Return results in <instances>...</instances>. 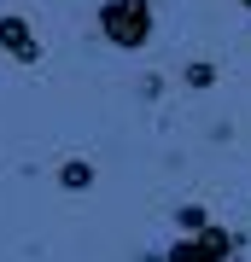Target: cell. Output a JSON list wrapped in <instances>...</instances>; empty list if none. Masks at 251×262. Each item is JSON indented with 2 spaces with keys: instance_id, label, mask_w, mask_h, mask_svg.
I'll list each match as a JSON object with an SVG mask.
<instances>
[{
  "instance_id": "cell-4",
  "label": "cell",
  "mask_w": 251,
  "mask_h": 262,
  "mask_svg": "<svg viewBox=\"0 0 251 262\" xmlns=\"http://www.w3.org/2000/svg\"><path fill=\"white\" fill-rule=\"evenodd\" d=\"M93 181H100V169H93L88 158H65V163H59V187H65V192H88Z\"/></svg>"
},
{
  "instance_id": "cell-2",
  "label": "cell",
  "mask_w": 251,
  "mask_h": 262,
  "mask_svg": "<svg viewBox=\"0 0 251 262\" xmlns=\"http://www.w3.org/2000/svg\"><path fill=\"white\" fill-rule=\"evenodd\" d=\"M234 251H240V233H228V227L210 222L205 233H181L164 262H234Z\"/></svg>"
},
{
  "instance_id": "cell-1",
  "label": "cell",
  "mask_w": 251,
  "mask_h": 262,
  "mask_svg": "<svg viewBox=\"0 0 251 262\" xmlns=\"http://www.w3.org/2000/svg\"><path fill=\"white\" fill-rule=\"evenodd\" d=\"M93 24L117 53H146L152 35H158V6L152 0H100Z\"/></svg>"
},
{
  "instance_id": "cell-7",
  "label": "cell",
  "mask_w": 251,
  "mask_h": 262,
  "mask_svg": "<svg viewBox=\"0 0 251 262\" xmlns=\"http://www.w3.org/2000/svg\"><path fill=\"white\" fill-rule=\"evenodd\" d=\"M140 262H164V256H140Z\"/></svg>"
},
{
  "instance_id": "cell-8",
  "label": "cell",
  "mask_w": 251,
  "mask_h": 262,
  "mask_svg": "<svg viewBox=\"0 0 251 262\" xmlns=\"http://www.w3.org/2000/svg\"><path fill=\"white\" fill-rule=\"evenodd\" d=\"M240 6H245V12H251V0H240Z\"/></svg>"
},
{
  "instance_id": "cell-6",
  "label": "cell",
  "mask_w": 251,
  "mask_h": 262,
  "mask_svg": "<svg viewBox=\"0 0 251 262\" xmlns=\"http://www.w3.org/2000/svg\"><path fill=\"white\" fill-rule=\"evenodd\" d=\"M181 82H187V88H199V94H205V88H216V64H210V58H193V64L181 70Z\"/></svg>"
},
{
  "instance_id": "cell-3",
  "label": "cell",
  "mask_w": 251,
  "mask_h": 262,
  "mask_svg": "<svg viewBox=\"0 0 251 262\" xmlns=\"http://www.w3.org/2000/svg\"><path fill=\"white\" fill-rule=\"evenodd\" d=\"M0 53H12V64H41V35L24 12H0Z\"/></svg>"
},
{
  "instance_id": "cell-5",
  "label": "cell",
  "mask_w": 251,
  "mask_h": 262,
  "mask_svg": "<svg viewBox=\"0 0 251 262\" xmlns=\"http://www.w3.org/2000/svg\"><path fill=\"white\" fill-rule=\"evenodd\" d=\"M205 227H210L205 204H176V233H205Z\"/></svg>"
}]
</instances>
